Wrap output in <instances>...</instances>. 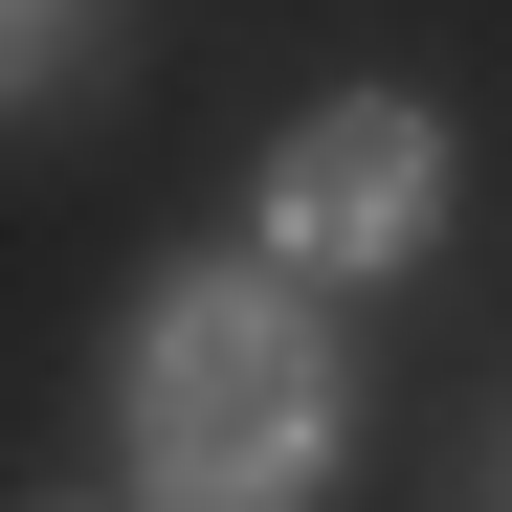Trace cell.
Wrapping results in <instances>:
<instances>
[{
	"mask_svg": "<svg viewBox=\"0 0 512 512\" xmlns=\"http://www.w3.org/2000/svg\"><path fill=\"white\" fill-rule=\"evenodd\" d=\"M112 423H134L156 512H290V490L334 468V334H312L290 290L201 268V290H156V312H134Z\"/></svg>",
	"mask_w": 512,
	"mask_h": 512,
	"instance_id": "cell-1",
	"label": "cell"
},
{
	"mask_svg": "<svg viewBox=\"0 0 512 512\" xmlns=\"http://www.w3.org/2000/svg\"><path fill=\"white\" fill-rule=\"evenodd\" d=\"M423 223H446V112H423V90H334V112H290V156H268V245H290V268L379 290Z\"/></svg>",
	"mask_w": 512,
	"mask_h": 512,
	"instance_id": "cell-2",
	"label": "cell"
},
{
	"mask_svg": "<svg viewBox=\"0 0 512 512\" xmlns=\"http://www.w3.org/2000/svg\"><path fill=\"white\" fill-rule=\"evenodd\" d=\"M45 67H67V23H45V0H0V90H45Z\"/></svg>",
	"mask_w": 512,
	"mask_h": 512,
	"instance_id": "cell-3",
	"label": "cell"
}]
</instances>
